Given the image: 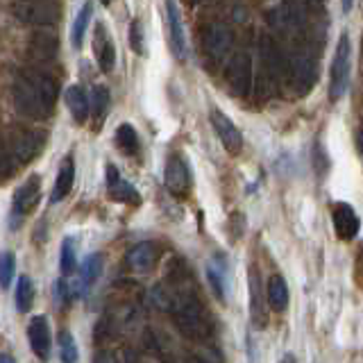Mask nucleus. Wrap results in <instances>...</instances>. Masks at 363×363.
Listing matches in <instances>:
<instances>
[{"label":"nucleus","instance_id":"nucleus-1","mask_svg":"<svg viewBox=\"0 0 363 363\" xmlns=\"http://www.w3.org/2000/svg\"><path fill=\"white\" fill-rule=\"evenodd\" d=\"M11 98L23 116L48 118L57 105V82L41 71L18 73L11 82Z\"/></svg>","mask_w":363,"mask_h":363},{"label":"nucleus","instance_id":"nucleus-2","mask_svg":"<svg viewBox=\"0 0 363 363\" xmlns=\"http://www.w3.org/2000/svg\"><path fill=\"white\" fill-rule=\"evenodd\" d=\"M45 145V134L41 130H14L9 132L3 155V179H9L14 170L30 164L39 157Z\"/></svg>","mask_w":363,"mask_h":363},{"label":"nucleus","instance_id":"nucleus-3","mask_svg":"<svg viewBox=\"0 0 363 363\" xmlns=\"http://www.w3.org/2000/svg\"><path fill=\"white\" fill-rule=\"evenodd\" d=\"M173 311V323L182 334L191 340H204L211 334L209 315L204 306L193 298V295H179L177 302L170 306Z\"/></svg>","mask_w":363,"mask_h":363},{"label":"nucleus","instance_id":"nucleus-4","mask_svg":"<svg viewBox=\"0 0 363 363\" xmlns=\"http://www.w3.org/2000/svg\"><path fill=\"white\" fill-rule=\"evenodd\" d=\"M9 14L23 26H55L62 16V9L52 0H14Z\"/></svg>","mask_w":363,"mask_h":363},{"label":"nucleus","instance_id":"nucleus-5","mask_svg":"<svg viewBox=\"0 0 363 363\" xmlns=\"http://www.w3.org/2000/svg\"><path fill=\"white\" fill-rule=\"evenodd\" d=\"M350 37L347 32L340 34L336 52H334V62H332V77H329V94L332 100H338L347 94L350 86Z\"/></svg>","mask_w":363,"mask_h":363},{"label":"nucleus","instance_id":"nucleus-6","mask_svg":"<svg viewBox=\"0 0 363 363\" xmlns=\"http://www.w3.org/2000/svg\"><path fill=\"white\" fill-rule=\"evenodd\" d=\"M252 60L245 52H236L230 64L225 66V79L227 86L234 96H247L252 86Z\"/></svg>","mask_w":363,"mask_h":363},{"label":"nucleus","instance_id":"nucleus-7","mask_svg":"<svg viewBox=\"0 0 363 363\" xmlns=\"http://www.w3.org/2000/svg\"><path fill=\"white\" fill-rule=\"evenodd\" d=\"M202 45L204 52H207L211 60L220 62L225 60L232 50V32L225 23H209L207 28L202 30Z\"/></svg>","mask_w":363,"mask_h":363},{"label":"nucleus","instance_id":"nucleus-8","mask_svg":"<svg viewBox=\"0 0 363 363\" xmlns=\"http://www.w3.org/2000/svg\"><path fill=\"white\" fill-rule=\"evenodd\" d=\"M211 125L216 134H218V139L223 143V147L230 155H238L243 147V136H241V130L236 128V123L227 116L225 111H220L218 107L211 109Z\"/></svg>","mask_w":363,"mask_h":363},{"label":"nucleus","instance_id":"nucleus-9","mask_svg":"<svg viewBox=\"0 0 363 363\" xmlns=\"http://www.w3.org/2000/svg\"><path fill=\"white\" fill-rule=\"evenodd\" d=\"M164 182H166V189L173 193V196H177V198L186 196V193H189V189H191V173H189L186 162L179 155H170L168 157Z\"/></svg>","mask_w":363,"mask_h":363},{"label":"nucleus","instance_id":"nucleus-10","mask_svg":"<svg viewBox=\"0 0 363 363\" xmlns=\"http://www.w3.org/2000/svg\"><path fill=\"white\" fill-rule=\"evenodd\" d=\"M291 75L298 91H302V94L309 91L315 84V77H318V66L313 62V57L309 52H295L291 57Z\"/></svg>","mask_w":363,"mask_h":363},{"label":"nucleus","instance_id":"nucleus-11","mask_svg":"<svg viewBox=\"0 0 363 363\" xmlns=\"http://www.w3.org/2000/svg\"><path fill=\"white\" fill-rule=\"evenodd\" d=\"M166 16H168V32H170V48H173V55L177 60L184 62L189 48H186V34L175 0H166Z\"/></svg>","mask_w":363,"mask_h":363},{"label":"nucleus","instance_id":"nucleus-12","mask_svg":"<svg viewBox=\"0 0 363 363\" xmlns=\"http://www.w3.org/2000/svg\"><path fill=\"white\" fill-rule=\"evenodd\" d=\"M57 52H60V41L55 32L39 30L28 41V57L34 62H52Z\"/></svg>","mask_w":363,"mask_h":363},{"label":"nucleus","instance_id":"nucleus-13","mask_svg":"<svg viewBox=\"0 0 363 363\" xmlns=\"http://www.w3.org/2000/svg\"><path fill=\"white\" fill-rule=\"evenodd\" d=\"M39 198H41V177L30 175L14 193V213H18V218L21 216H28L30 211L37 209Z\"/></svg>","mask_w":363,"mask_h":363},{"label":"nucleus","instance_id":"nucleus-14","mask_svg":"<svg viewBox=\"0 0 363 363\" xmlns=\"http://www.w3.org/2000/svg\"><path fill=\"white\" fill-rule=\"evenodd\" d=\"M332 220H334V230H336L338 238H343V241H352V238L359 234L361 220H359L357 211L352 209L350 204L336 202L334 211H332Z\"/></svg>","mask_w":363,"mask_h":363},{"label":"nucleus","instance_id":"nucleus-15","mask_svg":"<svg viewBox=\"0 0 363 363\" xmlns=\"http://www.w3.org/2000/svg\"><path fill=\"white\" fill-rule=\"evenodd\" d=\"M107 193H109V198L116 200V202H125V204L128 202L139 204L141 202L139 191L118 175V168L113 164H107Z\"/></svg>","mask_w":363,"mask_h":363},{"label":"nucleus","instance_id":"nucleus-16","mask_svg":"<svg viewBox=\"0 0 363 363\" xmlns=\"http://www.w3.org/2000/svg\"><path fill=\"white\" fill-rule=\"evenodd\" d=\"M28 340L32 352L39 359H48L50 354V345H52V336H50V327L48 320L43 315L32 318V323L28 325Z\"/></svg>","mask_w":363,"mask_h":363},{"label":"nucleus","instance_id":"nucleus-17","mask_svg":"<svg viewBox=\"0 0 363 363\" xmlns=\"http://www.w3.org/2000/svg\"><path fill=\"white\" fill-rule=\"evenodd\" d=\"M94 48H96V60L102 73H109L113 64H116V45H113L111 37L107 34L105 26H96V37H94Z\"/></svg>","mask_w":363,"mask_h":363},{"label":"nucleus","instance_id":"nucleus-18","mask_svg":"<svg viewBox=\"0 0 363 363\" xmlns=\"http://www.w3.org/2000/svg\"><path fill=\"white\" fill-rule=\"evenodd\" d=\"M247 286H250V313H252V323L257 327H266L268 311H266V302H264V291H261V281H259L257 270H252V268H250Z\"/></svg>","mask_w":363,"mask_h":363},{"label":"nucleus","instance_id":"nucleus-19","mask_svg":"<svg viewBox=\"0 0 363 363\" xmlns=\"http://www.w3.org/2000/svg\"><path fill=\"white\" fill-rule=\"evenodd\" d=\"M157 245L150 243V241H143L139 245H134L130 250L128 255V264L134 272H139V275H143V272H150L155 266H157Z\"/></svg>","mask_w":363,"mask_h":363},{"label":"nucleus","instance_id":"nucleus-20","mask_svg":"<svg viewBox=\"0 0 363 363\" xmlns=\"http://www.w3.org/2000/svg\"><path fill=\"white\" fill-rule=\"evenodd\" d=\"M73 184H75V162H73V157L68 155V157H64V162L60 166V173H57L55 186L50 193V202L52 204L62 202L68 193L73 191Z\"/></svg>","mask_w":363,"mask_h":363},{"label":"nucleus","instance_id":"nucleus-21","mask_svg":"<svg viewBox=\"0 0 363 363\" xmlns=\"http://www.w3.org/2000/svg\"><path fill=\"white\" fill-rule=\"evenodd\" d=\"M266 300H268L272 311H277V313L286 311V306H289V286H286V281H284L281 275H272L268 279Z\"/></svg>","mask_w":363,"mask_h":363},{"label":"nucleus","instance_id":"nucleus-22","mask_svg":"<svg viewBox=\"0 0 363 363\" xmlns=\"http://www.w3.org/2000/svg\"><path fill=\"white\" fill-rule=\"evenodd\" d=\"M66 105L71 109V116L75 123H86L89 118V100L86 94L79 86H71L66 91Z\"/></svg>","mask_w":363,"mask_h":363},{"label":"nucleus","instance_id":"nucleus-23","mask_svg":"<svg viewBox=\"0 0 363 363\" xmlns=\"http://www.w3.org/2000/svg\"><path fill=\"white\" fill-rule=\"evenodd\" d=\"M207 279L211 284V289L216 293V298L225 302V293H227V268L223 264V259H213L207 266Z\"/></svg>","mask_w":363,"mask_h":363},{"label":"nucleus","instance_id":"nucleus-24","mask_svg":"<svg viewBox=\"0 0 363 363\" xmlns=\"http://www.w3.org/2000/svg\"><path fill=\"white\" fill-rule=\"evenodd\" d=\"M91 16H94V7H91V0L82 5V9L77 11V16L73 21V28H71V43L73 48H82V41H84V32L91 23Z\"/></svg>","mask_w":363,"mask_h":363},{"label":"nucleus","instance_id":"nucleus-25","mask_svg":"<svg viewBox=\"0 0 363 363\" xmlns=\"http://www.w3.org/2000/svg\"><path fill=\"white\" fill-rule=\"evenodd\" d=\"M116 145L121 147L125 155H130V157L139 152V136H136V130L132 128L130 123L118 125V130H116Z\"/></svg>","mask_w":363,"mask_h":363},{"label":"nucleus","instance_id":"nucleus-26","mask_svg":"<svg viewBox=\"0 0 363 363\" xmlns=\"http://www.w3.org/2000/svg\"><path fill=\"white\" fill-rule=\"evenodd\" d=\"M14 300H16V309L21 313H28L32 309V304H34V284H32L30 277H26V275L18 277Z\"/></svg>","mask_w":363,"mask_h":363},{"label":"nucleus","instance_id":"nucleus-27","mask_svg":"<svg viewBox=\"0 0 363 363\" xmlns=\"http://www.w3.org/2000/svg\"><path fill=\"white\" fill-rule=\"evenodd\" d=\"M102 272V255L96 252V255H89L86 261L82 264V286L84 289H91L94 284L98 281Z\"/></svg>","mask_w":363,"mask_h":363},{"label":"nucleus","instance_id":"nucleus-28","mask_svg":"<svg viewBox=\"0 0 363 363\" xmlns=\"http://www.w3.org/2000/svg\"><path fill=\"white\" fill-rule=\"evenodd\" d=\"M109 111V89L96 84L94 86V113H96V128H100Z\"/></svg>","mask_w":363,"mask_h":363},{"label":"nucleus","instance_id":"nucleus-29","mask_svg":"<svg viewBox=\"0 0 363 363\" xmlns=\"http://www.w3.org/2000/svg\"><path fill=\"white\" fill-rule=\"evenodd\" d=\"M60 266H62V272H64V275H73V270H75V266H77L75 243H73V238H71V236H66V238H64V243H62V261H60Z\"/></svg>","mask_w":363,"mask_h":363},{"label":"nucleus","instance_id":"nucleus-30","mask_svg":"<svg viewBox=\"0 0 363 363\" xmlns=\"http://www.w3.org/2000/svg\"><path fill=\"white\" fill-rule=\"evenodd\" d=\"M60 347H62V361H66V363L77 361V345H75V338L71 332L60 334Z\"/></svg>","mask_w":363,"mask_h":363},{"label":"nucleus","instance_id":"nucleus-31","mask_svg":"<svg viewBox=\"0 0 363 363\" xmlns=\"http://www.w3.org/2000/svg\"><path fill=\"white\" fill-rule=\"evenodd\" d=\"M11 277H14V255L5 252L3 259H0V284H3L5 291L9 289Z\"/></svg>","mask_w":363,"mask_h":363},{"label":"nucleus","instance_id":"nucleus-32","mask_svg":"<svg viewBox=\"0 0 363 363\" xmlns=\"http://www.w3.org/2000/svg\"><path fill=\"white\" fill-rule=\"evenodd\" d=\"M130 45L136 55H143L145 48H143V34H141V23L139 21H132L130 26Z\"/></svg>","mask_w":363,"mask_h":363},{"label":"nucleus","instance_id":"nucleus-33","mask_svg":"<svg viewBox=\"0 0 363 363\" xmlns=\"http://www.w3.org/2000/svg\"><path fill=\"white\" fill-rule=\"evenodd\" d=\"M354 277H357V284L363 289V243L359 247V255H357V264H354Z\"/></svg>","mask_w":363,"mask_h":363},{"label":"nucleus","instance_id":"nucleus-34","mask_svg":"<svg viewBox=\"0 0 363 363\" xmlns=\"http://www.w3.org/2000/svg\"><path fill=\"white\" fill-rule=\"evenodd\" d=\"M352 5H354V0H343V11H350Z\"/></svg>","mask_w":363,"mask_h":363},{"label":"nucleus","instance_id":"nucleus-35","mask_svg":"<svg viewBox=\"0 0 363 363\" xmlns=\"http://www.w3.org/2000/svg\"><path fill=\"white\" fill-rule=\"evenodd\" d=\"M100 3H102V5H109V3H111V0H100Z\"/></svg>","mask_w":363,"mask_h":363}]
</instances>
